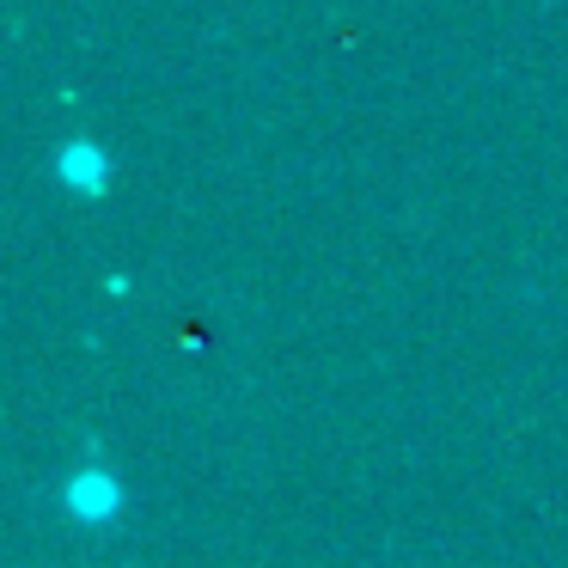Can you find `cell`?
Masks as SVG:
<instances>
[{"label": "cell", "mask_w": 568, "mask_h": 568, "mask_svg": "<svg viewBox=\"0 0 568 568\" xmlns=\"http://www.w3.org/2000/svg\"><path fill=\"white\" fill-rule=\"evenodd\" d=\"M62 507L80 519V526H111V519L123 514V483H116V470H104V465H80L74 477L62 483Z\"/></svg>", "instance_id": "cell-1"}, {"label": "cell", "mask_w": 568, "mask_h": 568, "mask_svg": "<svg viewBox=\"0 0 568 568\" xmlns=\"http://www.w3.org/2000/svg\"><path fill=\"white\" fill-rule=\"evenodd\" d=\"M55 184L74 190V196H104V190H111V160H104V148L68 141V148L55 153Z\"/></svg>", "instance_id": "cell-2"}]
</instances>
